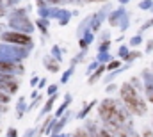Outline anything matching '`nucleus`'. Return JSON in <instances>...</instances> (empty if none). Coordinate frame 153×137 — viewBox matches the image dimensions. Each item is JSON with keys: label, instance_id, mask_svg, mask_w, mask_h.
<instances>
[{"label": "nucleus", "instance_id": "1", "mask_svg": "<svg viewBox=\"0 0 153 137\" xmlns=\"http://www.w3.org/2000/svg\"><path fill=\"white\" fill-rule=\"evenodd\" d=\"M123 98H125L126 105H128L130 109H134L135 112H144V105H143L141 100L137 98V95L132 91V87H128V86L123 87Z\"/></svg>", "mask_w": 153, "mask_h": 137}, {"label": "nucleus", "instance_id": "2", "mask_svg": "<svg viewBox=\"0 0 153 137\" xmlns=\"http://www.w3.org/2000/svg\"><path fill=\"white\" fill-rule=\"evenodd\" d=\"M100 114H102V118H103L105 121H109V123H121V116H119V112H117V109L114 107L112 102L103 103L102 109H100Z\"/></svg>", "mask_w": 153, "mask_h": 137}, {"label": "nucleus", "instance_id": "3", "mask_svg": "<svg viewBox=\"0 0 153 137\" xmlns=\"http://www.w3.org/2000/svg\"><path fill=\"white\" fill-rule=\"evenodd\" d=\"M2 39H5L9 43H18V45H27L30 41L25 34H18V32H7V34L2 36Z\"/></svg>", "mask_w": 153, "mask_h": 137}, {"label": "nucleus", "instance_id": "4", "mask_svg": "<svg viewBox=\"0 0 153 137\" xmlns=\"http://www.w3.org/2000/svg\"><path fill=\"white\" fill-rule=\"evenodd\" d=\"M102 137H111L109 134H105V132H102Z\"/></svg>", "mask_w": 153, "mask_h": 137}, {"label": "nucleus", "instance_id": "5", "mask_svg": "<svg viewBox=\"0 0 153 137\" xmlns=\"http://www.w3.org/2000/svg\"><path fill=\"white\" fill-rule=\"evenodd\" d=\"M146 137H153V136H152V134H150V132H148V134H146Z\"/></svg>", "mask_w": 153, "mask_h": 137}, {"label": "nucleus", "instance_id": "6", "mask_svg": "<svg viewBox=\"0 0 153 137\" xmlns=\"http://www.w3.org/2000/svg\"><path fill=\"white\" fill-rule=\"evenodd\" d=\"M150 98H152V100H153V91H152V93H150Z\"/></svg>", "mask_w": 153, "mask_h": 137}, {"label": "nucleus", "instance_id": "7", "mask_svg": "<svg viewBox=\"0 0 153 137\" xmlns=\"http://www.w3.org/2000/svg\"><path fill=\"white\" fill-rule=\"evenodd\" d=\"M0 14H2V11H0Z\"/></svg>", "mask_w": 153, "mask_h": 137}]
</instances>
